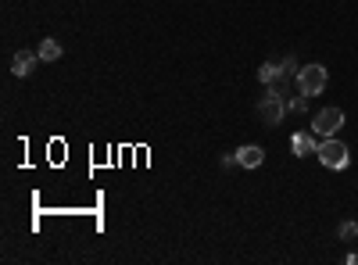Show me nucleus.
I'll return each instance as SVG.
<instances>
[{
    "instance_id": "obj_1",
    "label": "nucleus",
    "mask_w": 358,
    "mask_h": 265,
    "mask_svg": "<svg viewBox=\"0 0 358 265\" xmlns=\"http://www.w3.org/2000/svg\"><path fill=\"white\" fill-rule=\"evenodd\" d=\"M255 115L261 118V126H266V129L279 126V122H283V115H287L283 90H279V86H266V93H261L258 104H255Z\"/></svg>"
},
{
    "instance_id": "obj_2",
    "label": "nucleus",
    "mask_w": 358,
    "mask_h": 265,
    "mask_svg": "<svg viewBox=\"0 0 358 265\" xmlns=\"http://www.w3.org/2000/svg\"><path fill=\"white\" fill-rule=\"evenodd\" d=\"M294 83H298V90L305 93V97H319V93L326 90V83H330V72H326V65H301Z\"/></svg>"
},
{
    "instance_id": "obj_3",
    "label": "nucleus",
    "mask_w": 358,
    "mask_h": 265,
    "mask_svg": "<svg viewBox=\"0 0 358 265\" xmlns=\"http://www.w3.org/2000/svg\"><path fill=\"white\" fill-rule=\"evenodd\" d=\"M319 162H322L326 168H348L351 151L340 144L337 136H322V144H319Z\"/></svg>"
},
{
    "instance_id": "obj_4",
    "label": "nucleus",
    "mask_w": 358,
    "mask_h": 265,
    "mask_svg": "<svg viewBox=\"0 0 358 265\" xmlns=\"http://www.w3.org/2000/svg\"><path fill=\"white\" fill-rule=\"evenodd\" d=\"M344 126V112L340 108H322L312 118V133L316 136H337V129Z\"/></svg>"
},
{
    "instance_id": "obj_5",
    "label": "nucleus",
    "mask_w": 358,
    "mask_h": 265,
    "mask_svg": "<svg viewBox=\"0 0 358 265\" xmlns=\"http://www.w3.org/2000/svg\"><path fill=\"white\" fill-rule=\"evenodd\" d=\"M290 151H294V158H308V154H319V140H316V133H308V129L294 133V136H290Z\"/></svg>"
},
{
    "instance_id": "obj_6",
    "label": "nucleus",
    "mask_w": 358,
    "mask_h": 265,
    "mask_svg": "<svg viewBox=\"0 0 358 265\" xmlns=\"http://www.w3.org/2000/svg\"><path fill=\"white\" fill-rule=\"evenodd\" d=\"M36 65H40V54H36V51H25V47H22V51L11 58V72L18 75V79H25V75H33V72H36Z\"/></svg>"
},
{
    "instance_id": "obj_7",
    "label": "nucleus",
    "mask_w": 358,
    "mask_h": 265,
    "mask_svg": "<svg viewBox=\"0 0 358 265\" xmlns=\"http://www.w3.org/2000/svg\"><path fill=\"white\" fill-rule=\"evenodd\" d=\"M237 162H240V168H258L266 162V151L258 144H244V147H237Z\"/></svg>"
},
{
    "instance_id": "obj_8",
    "label": "nucleus",
    "mask_w": 358,
    "mask_h": 265,
    "mask_svg": "<svg viewBox=\"0 0 358 265\" xmlns=\"http://www.w3.org/2000/svg\"><path fill=\"white\" fill-rule=\"evenodd\" d=\"M36 54H40V61H57V58H61V43L47 36V40L40 43V51H36Z\"/></svg>"
},
{
    "instance_id": "obj_9",
    "label": "nucleus",
    "mask_w": 358,
    "mask_h": 265,
    "mask_svg": "<svg viewBox=\"0 0 358 265\" xmlns=\"http://www.w3.org/2000/svg\"><path fill=\"white\" fill-rule=\"evenodd\" d=\"M258 83H279V65H276V61H266V65H261L258 68Z\"/></svg>"
},
{
    "instance_id": "obj_10",
    "label": "nucleus",
    "mask_w": 358,
    "mask_h": 265,
    "mask_svg": "<svg viewBox=\"0 0 358 265\" xmlns=\"http://www.w3.org/2000/svg\"><path fill=\"white\" fill-rule=\"evenodd\" d=\"M337 233H340V240H355V237H358V223H351V219H348V223H340Z\"/></svg>"
},
{
    "instance_id": "obj_11",
    "label": "nucleus",
    "mask_w": 358,
    "mask_h": 265,
    "mask_svg": "<svg viewBox=\"0 0 358 265\" xmlns=\"http://www.w3.org/2000/svg\"><path fill=\"white\" fill-rule=\"evenodd\" d=\"M287 108H290V112H305V108H308V101H305V93H301V97H294V101H290Z\"/></svg>"
},
{
    "instance_id": "obj_12",
    "label": "nucleus",
    "mask_w": 358,
    "mask_h": 265,
    "mask_svg": "<svg viewBox=\"0 0 358 265\" xmlns=\"http://www.w3.org/2000/svg\"><path fill=\"white\" fill-rule=\"evenodd\" d=\"M240 162H237V151H233V154H222V168H237Z\"/></svg>"
}]
</instances>
